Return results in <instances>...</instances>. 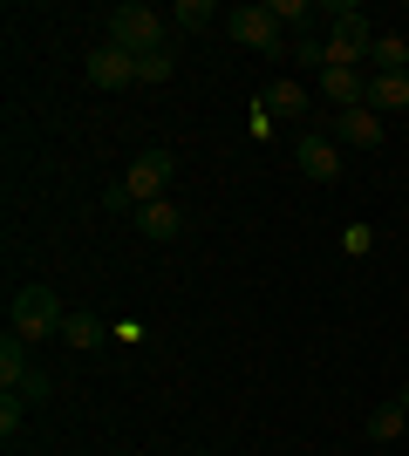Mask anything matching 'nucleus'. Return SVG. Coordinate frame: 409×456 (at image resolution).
Instances as JSON below:
<instances>
[{"instance_id":"nucleus-1","label":"nucleus","mask_w":409,"mask_h":456,"mask_svg":"<svg viewBox=\"0 0 409 456\" xmlns=\"http://www.w3.org/2000/svg\"><path fill=\"white\" fill-rule=\"evenodd\" d=\"M164 35H171V20L157 14V7H143V0H123L117 14H110V48H123V55H164Z\"/></svg>"},{"instance_id":"nucleus-2","label":"nucleus","mask_w":409,"mask_h":456,"mask_svg":"<svg viewBox=\"0 0 409 456\" xmlns=\"http://www.w3.org/2000/svg\"><path fill=\"white\" fill-rule=\"evenodd\" d=\"M61 300L48 293V286H20V293H7V334H20V341H55L61 334Z\"/></svg>"},{"instance_id":"nucleus-3","label":"nucleus","mask_w":409,"mask_h":456,"mask_svg":"<svg viewBox=\"0 0 409 456\" xmlns=\"http://www.w3.org/2000/svg\"><path fill=\"white\" fill-rule=\"evenodd\" d=\"M369 41H375V28H369L362 7H334L328 14V69H362Z\"/></svg>"},{"instance_id":"nucleus-4","label":"nucleus","mask_w":409,"mask_h":456,"mask_svg":"<svg viewBox=\"0 0 409 456\" xmlns=\"http://www.w3.org/2000/svg\"><path fill=\"white\" fill-rule=\"evenodd\" d=\"M171 177H177V157L171 151H143L130 171H123V191H130L136 205H157V198L171 191Z\"/></svg>"},{"instance_id":"nucleus-5","label":"nucleus","mask_w":409,"mask_h":456,"mask_svg":"<svg viewBox=\"0 0 409 456\" xmlns=\"http://www.w3.org/2000/svg\"><path fill=\"white\" fill-rule=\"evenodd\" d=\"M225 28H233V41H246V48H259V55H287V35H280V20H273L266 7H233Z\"/></svg>"},{"instance_id":"nucleus-6","label":"nucleus","mask_w":409,"mask_h":456,"mask_svg":"<svg viewBox=\"0 0 409 456\" xmlns=\"http://www.w3.org/2000/svg\"><path fill=\"white\" fill-rule=\"evenodd\" d=\"M293 157H300V171H307L314 184H334V177H341V143H334V136H321V130L300 136V143H293Z\"/></svg>"},{"instance_id":"nucleus-7","label":"nucleus","mask_w":409,"mask_h":456,"mask_svg":"<svg viewBox=\"0 0 409 456\" xmlns=\"http://www.w3.org/2000/svg\"><path fill=\"white\" fill-rule=\"evenodd\" d=\"M321 102L362 110V102H369V76H355V69H321Z\"/></svg>"},{"instance_id":"nucleus-8","label":"nucleus","mask_w":409,"mask_h":456,"mask_svg":"<svg viewBox=\"0 0 409 456\" xmlns=\"http://www.w3.org/2000/svg\"><path fill=\"white\" fill-rule=\"evenodd\" d=\"M89 82H96V89H123V82H136V55H123V48L102 41L96 55H89Z\"/></svg>"},{"instance_id":"nucleus-9","label":"nucleus","mask_w":409,"mask_h":456,"mask_svg":"<svg viewBox=\"0 0 409 456\" xmlns=\"http://www.w3.org/2000/svg\"><path fill=\"white\" fill-rule=\"evenodd\" d=\"M341 143H355V151H375L382 143V116L362 102V110H341Z\"/></svg>"},{"instance_id":"nucleus-10","label":"nucleus","mask_w":409,"mask_h":456,"mask_svg":"<svg viewBox=\"0 0 409 456\" xmlns=\"http://www.w3.org/2000/svg\"><path fill=\"white\" fill-rule=\"evenodd\" d=\"M177 225H184V211H177L171 198H157V205H136V232H143V239H177Z\"/></svg>"},{"instance_id":"nucleus-11","label":"nucleus","mask_w":409,"mask_h":456,"mask_svg":"<svg viewBox=\"0 0 409 456\" xmlns=\"http://www.w3.org/2000/svg\"><path fill=\"white\" fill-rule=\"evenodd\" d=\"M369 110L375 116H403L409 110V76H369Z\"/></svg>"},{"instance_id":"nucleus-12","label":"nucleus","mask_w":409,"mask_h":456,"mask_svg":"<svg viewBox=\"0 0 409 456\" xmlns=\"http://www.w3.org/2000/svg\"><path fill=\"white\" fill-rule=\"evenodd\" d=\"M369 61H375V76H409V41L403 35H375Z\"/></svg>"},{"instance_id":"nucleus-13","label":"nucleus","mask_w":409,"mask_h":456,"mask_svg":"<svg viewBox=\"0 0 409 456\" xmlns=\"http://www.w3.org/2000/svg\"><path fill=\"white\" fill-rule=\"evenodd\" d=\"M102 334H110V327H102L89 306H69V321H61V341L69 347H102Z\"/></svg>"},{"instance_id":"nucleus-14","label":"nucleus","mask_w":409,"mask_h":456,"mask_svg":"<svg viewBox=\"0 0 409 456\" xmlns=\"http://www.w3.org/2000/svg\"><path fill=\"white\" fill-rule=\"evenodd\" d=\"M259 110L266 116H300L307 110V89H300V82H266V89H259Z\"/></svg>"},{"instance_id":"nucleus-15","label":"nucleus","mask_w":409,"mask_h":456,"mask_svg":"<svg viewBox=\"0 0 409 456\" xmlns=\"http://www.w3.org/2000/svg\"><path fill=\"white\" fill-rule=\"evenodd\" d=\"M28 375H35V368H28V341L7 334V341H0V381H7V388H28Z\"/></svg>"},{"instance_id":"nucleus-16","label":"nucleus","mask_w":409,"mask_h":456,"mask_svg":"<svg viewBox=\"0 0 409 456\" xmlns=\"http://www.w3.org/2000/svg\"><path fill=\"white\" fill-rule=\"evenodd\" d=\"M403 429H409V409H403V402H382V409L369 416V436L375 443H396Z\"/></svg>"},{"instance_id":"nucleus-17","label":"nucleus","mask_w":409,"mask_h":456,"mask_svg":"<svg viewBox=\"0 0 409 456\" xmlns=\"http://www.w3.org/2000/svg\"><path fill=\"white\" fill-rule=\"evenodd\" d=\"M177 28H184V35H198V28H212V20H218V7H212V0H177Z\"/></svg>"},{"instance_id":"nucleus-18","label":"nucleus","mask_w":409,"mask_h":456,"mask_svg":"<svg viewBox=\"0 0 409 456\" xmlns=\"http://www.w3.org/2000/svg\"><path fill=\"white\" fill-rule=\"evenodd\" d=\"M171 76H177L171 48H164V55H143V61H136V82H171Z\"/></svg>"},{"instance_id":"nucleus-19","label":"nucleus","mask_w":409,"mask_h":456,"mask_svg":"<svg viewBox=\"0 0 409 456\" xmlns=\"http://www.w3.org/2000/svg\"><path fill=\"white\" fill-rule=\"evenodd\" d=\"M369 246H375L369 225H348V232H341V252H348V259H369Z\"/></svg>"},{"instance_id":"nucleus-20","label":"nucleus","mask_w":409,"mask_h":456,"mask_svg":"<svg viewBox=\"0 0 409 456\" xmlns=\"http://www.w3.org/2000/svg\"><path fill=\"white\" fill-rule=\"evenodd\" d=\"M293 55L307 61V69H328V41H314V35H300V41H293Z\"/></svg>"},{"instance_id":"nucleus-21","label":"nucleus","mask_w":409,"mask_h":456,"mask_svg":"<svg viewBox=\"0 0 409 456\" xmlns=\"http://www.w3.org/2000/svg\"><path fill=\"white\" fill-rule=\"evenodd\" d=\"M266 14H273V20H287V28H293V20H307V0H266Z\"/></svg>"},{"instance_id":"nucleus-22","label":"nucleus","mask_w":409,"mask_h":456,"mask_svg":"<svg viewBox=\"0 0 409 456\" xmlns=\"http://www.w3.org/2000/svg\"><path fill=\"white\" fill-rule=\"evenodd\" d=\"M20 429V402H14V388H7V402H0V436H14Z\"/></svg>"},{"instance_id":"nucleus-23","label":"nucleus","mask_w":409,"mask_h":456,"mask_svg":"<svg viewBox=\"0 0 409 456\" xmlns=\"http://www.w3.org/2000/svg\"><path fill=\"white\" fill-rule=\"evenodd\" d=\"M396 402H403V409H409V381H403V395H396Z\"/></svg>"}]
</instances>
